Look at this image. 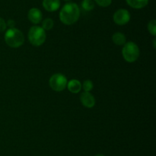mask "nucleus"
Segmentation results:
<instances>
[{
	"instance_id": "nucleus-1",
	"label": "nucleus",
	"mask_w": 156,
	"mask_h": 156,
	"mask_svg": "<svg viewBox=\"0 0 156 156\" xmlns=\"http://www.w3.org/2000/svg\"><path fill=\"white\" fill-rule=\"evenodd\" d=\"M80 9L76 3H67L59 12V18L63 24L70 25L79 20Z\"/></svg>"
},
{
	"instance_id": "nucleus-2",
	"label": "nucleus",
	"mask_w": 156,
	"mask_h": 156,
	"mask_svg": "<svg viewBox=\"0 0 156 156\" xmlns=\"http://www.w3.org/2000/svg\"><path fill=\"white\" fill-rule=\"evenodd\" d=\"M5 41L9 47L14 48L19 47L22 45L24 41V35L18 29L15 28H9L5 34Z\"/></svg>"
},
{
	"instance_id": "nucleus-3",
	"label": "nucleus",
	"mask_w": 156,
	"mask_h": 156,
	"mask_svg": "<svg viewBox=\"0 0 156 156\" xmlns=\"http://www.w3.org/2000/svg\"><path fill=\"white\" fill-rule=\"evenodd\" d=\"M28 38L34 46H41L46 40L45 30L39 26H33L28 32Z\"/></svg>"
},
{
	"instance_id": "nucleus-4",
	"label": "nucleus",
	"mask_w": 156,
	"mask_h": 156,
	"mask_svg": "<svg viewBox=\"0 0 156 156\" xmlns=\"http://www.w3.org/2000/svg\"><path fill=\"white\" fill-rule=\"evenodd\" d=\"M122 54L125 61L129 63L135 62L140 57V49L133 42L125 43L122 50Z\"/></svg>"
},
{
	"instance_id": "nucleus-5",
	"label": "nucleus",
	"mask_w": 156,
	"mask_h": 156,
	"mask_svg": "<svg viewBox=\"0 0 156 156\" xmlns=\"http://www.w3.org/2000/svg\"><path fill=\"white\" fill-rule=\"evenodd\" d=\"M50 86L55 91H62L67 86L66 77L61 73L53 74L50 79Z\"/></svg>"
},
{
	"instance_id": "nucleus-6",
	"label": "nucleus",
	"mask_w": 156,
	"mask_h": 156,
	"mask_svg": "<svg viewBox=\"0 0 156 156\" xmlns=\"http://www.w3.org/2000/svg\"><path fill=\"white\" fill-rule=\"evenodd\" d=\"M130 20V14L126 9H119L114 14V22L119 25H124Z\"/></svg>"
},
{
	"instance_id": "nucleus-7",
	"label": "nucleus",
	"mask_w": 156,
	"mask_h": 156,
	"mask_svg": "<svg viewBox=\"0 0 156 156\" xmlns=\"http://www.w3.org/2000/svg\"><path fill=\"white\" fill-rule=\"evenodd\" d=\"M81 102L83 106H85L87 108H92L95 104V99L92 94L89 92H84L81 94L80 96Z\"/></svg>"
},
{
	"instance_id": "nucleus-8",
	"label": "nucleus",
	"mask_w": 156,
	"mask_h": 156,
	"mask_svg": "<svg viewBox=\"0 0 156 156\" xmlns=\"http://www.w3.org/2000/svg\"><path fill=\"white\" fill-rule=\"evenodd\" d=\"M28 19L34 24H38L42 20V12L37 8L30 9L27 14Z\"/></svg>"
},
{
	"instance_id": "nucleus-9",
	"label": "nucleus",
	"mask_w": 156,
	"mask_h": 156,
	"mask_svg": "<svg viewBox=\"0 0 156 156\" xmlns=\"http://www.w3.org/2000/svg\"><path fill=\"white\" fill-rule=\"evenodd\" d=\"M43 6L48 12H55L60 6L59 0H44Z\"/></svg>"
},
{
	"instance_id": "nucleus-10",
	"label": "nucleus",
	"mask_w": 156,
	"mask_h": 156,
	"mask_svg": "<svg viewBox=\"0 0 156 156\" xmlns=\"http://www.w3.org/2000/svg\"><path fill=\"white\" fill-rule=\"evenodd\" d=\"M67 87L71 93H77L82 89V84H81L80 81L77 80H72L67 84Z\"/></svg>"
},
{
	"instance_id": "nucleus-11",
	"label": "nucleus",
	"mask_w": 156,
	"mask_h": 156,
	"mask_svg": "<svg viewBox=\"0 0 156 156\" xmlns=\"http://www.w3.org/2000/svg\"><path fill=\"white\" fill-rule=\"evenodd\" d=\"M127 4L133 9H143L147 6L149 0H126Z\"/></svg>"
},
{
	"instance_id": "nucleus-12",
	"label": "nucleus",
	"mask_w": 156,
	"mask_h": 156,
	"mask_svg": "<svg viewBox=\"0 0 156 156\" xmlns=\"http://www.w3.org/2000/svg\"><path fill=\"white\" fill-rule=\"evenodd\" d=\"M112 41L117 45H123L126 43V37L121 32H117L112 36Z\"/></svg>"
},
{
	"instance_id": "nucleus-13",
	"label": "nucleus",
	"mask_w": 156,
	"mask_h": 156,
	"mask_svg": "<svg viewBox=\"0 0 156 156\" xmlns=\"http://www.w3.org/2000/svg\"><path fill=\"white\" fill-rule=\"evenodd\" d=\"M82 7L85 11L89 12L94 8V3L92 0H83L82 2Z\"/></svg>"
},
{
	"instance_id": "nucleus-14",
	"label": "nucleus",
	"mask_w": 156,
	"mask_h": 156,
	"mask_svg": "<svg viewBox=\"0 0 156 156\" xmlns=\"http://www.w3.org/2000/svg\"><path fill=\"white\" fill-rule=\"evenodd\" d=\"M53 27V21L51 18H46L42 24V28L44 30H50Z\"/></svg>"
},
{
	"instance_id": "nucleus-15",
	"label": "nucleus",
	"mask_w": 156,
	"mask_h": 156,
	"mask_svg": "<svg viewBox=\"0 0 156 156\" xmlns=\"http://www.w3.org/2000/svg\"><path fill=\"white\" fill-rule=\"evenodd\" d=\"M148 29L149 32L152 34L153 36H155L156 35V21L155 20H152L149 21V24H148Z\"/></svg>"
},
{
	"instance_id": "nucleus-16",
	"label": "nucleus",
	"mask_w": 156,
	"mask_h": 156,
	"mask_svg": "<svg viewBox=\"0 0 156 156\" xmlns=\"http://www.w3.org/2000/svg\"><path fill=\"white\" fill-rule=\"evenodd\" d=\"M83 89L85 92H90L93 89V83L89 80H87L83 84Z\"/></svg>"
},
{
	"instance_id": "nucleus-17",
	"label": "nucleus",
	"mask_w": 156,
	"mask_h": 156,
	"mask_svg": "<svg viewBox=\"0 0 156 156\" xmlns=\"http://www.w3.org/2000/svg\"><path fill=\"white\" fill-rule=\"evenodd\" d=\"M98 6L101 7H108L112 2V0H94Z\"/></svg>"
},
{
	"instance_id": "nucleus-18",
	"label": "nucleus",
	"mask_w": 156,
	"mask_h": 156,
	"mask_svg": "<svg viewBox=\"0 0 156 156\" xmlns=\"http://www.w3.org/2000/svg\"><path fill=\"white\" fill-rule=\"evenodd\" d=\"M6 23L3 18H0V32H4L6 29Z\"/></svg>"
},
{
	"instance_id": "nucleus-19",
	"label": "nucleus",
	"mask_w": 156,
	"mask_h": 156,
	"mask_svg": "<svg viewBox=\"0 0 156 156\" xmlns=\"http://www.w3.org/2000/svg\"><path fill=\"white\" fill-rule=\"evenodd\" d=\"M15 21H13V20L10 19V20H9V21H8V23H7V24H6V25L9 26V28H13L14 26H15Z\"/></svg>"
},
{
	"instance_id": "nucleus-20",
	"label": "nucleus",
	"mask_w": 156,
	"mask_h": 156,
	"mask_svg": "<svg viewBox=\"0 0 156 156\" xmlns=\"http://www.w3.org/2000/svg\"><path fill=\"white\" fill-rule=\"evenodd\" d=\"M95 156H105L104 154H96Z\"/></svg>"
},
{
	"instance_id": "nucleus-21",
	"label": "nucleus",
	"mask_w": 156,
	"mask_h": 156,
	"mask_svg": "<svg viewBox=\"0 0 156 156\" xmlns=\"http://www.w3.org/2000/svg\"><path fill=\"white\" fill-rule=\"evenodd\" d=\"M65 1H69V0H65Z\"/></svg>"
}]
</instances>
